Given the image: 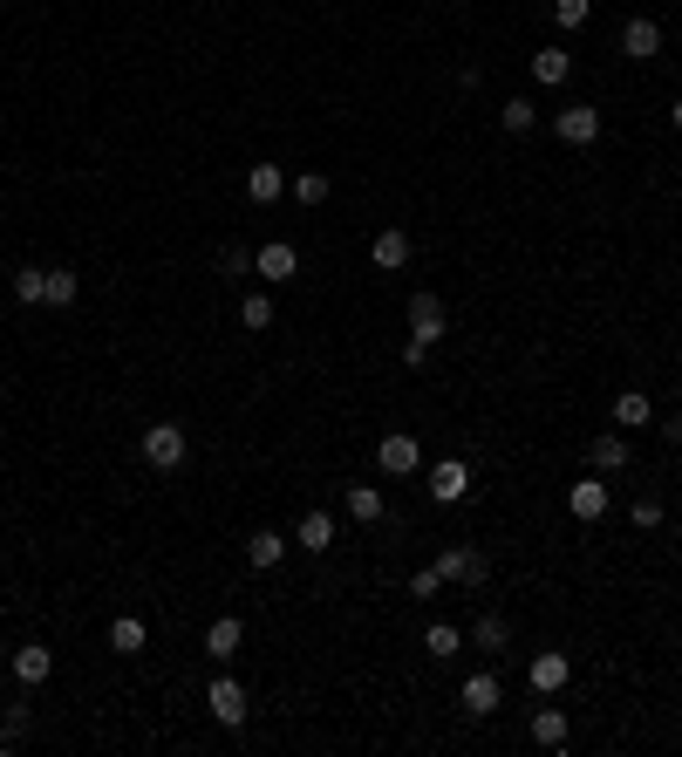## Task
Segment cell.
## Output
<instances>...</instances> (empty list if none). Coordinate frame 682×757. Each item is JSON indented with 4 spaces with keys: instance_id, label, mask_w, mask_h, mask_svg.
<instances>
[{
    "instance_id": "obj_1",
    "label": "cell",
    "mask_w": 682,
    "mask_h": 757,
    "mask_svg": "<svg viewBox=\"0 0 682 757\" xmlns=\"http://www.w3.org/2000/svg\"><path fill=\"white\" fill-rule=\"evenodd\" d=\"M185 430H178V423H151V430H144V457H151L157 471H178V464H185Z\"/></svg>"
},
{
    "instance_id": "obj_2",
    "label": "cell",
    "mask_w": 682,
    "mask_h": 757,
    "mask_svg": "<svg viewBox=\"0 0 682 757\" xmlns=\"http://www.w3.org/2000/svg\"><path fill=\"white\" fill-rule=\"evenodd\" d=\"M430 498H437V505H464V498H471V464H464V457L430 464Z\"/></svg>"
},
{
    "instance_id": "obj_3",
    "label": "cell",
    "mask_w": 682,
    "mask_h": 757,
    "mask_svg": "<svg viewBox=\"0 0 682 757\" xmlns=\"http://www.w3.org/2000/svg\"><path fill=\"white\" fill-rule=\"evenodd\" d=\"M437 573H444V580H457V587H485L492 560H485V553H471V546H444V553H437Z\"/></svg>"
},
{
    "instance_id": "obj_4",
    "label": "cell",
    "mask_w": 682,
    "mask_h": 757,
    "mask_svg": "<svg viewBox=\"0 0 682 757\" xmlns=\"http://www.w3.org/2000/svg\"><path fill=\"white\" fill-rule=\"evenodd\" d=\"M457 703H464V717H492L498 703H505V682H498L492 669H478V676H464V689H457Z\"/></svg>"
},
{
    "instance_id": "obj_5",
    "label": "cell",
    "mask_w": 682,
    "mask_h": 757,
    "mask_svg": "<svg viewBox=\"0 0 682 757\" xmlns=\"http://www.w3.org/2000/svg\"><path fill=\"white\" fill-rule=\"evenodd\" d=\"M253 273H260V280H273V287H287V280L301 273V253H294L287 239H273V246H260V253H253Z\"/></svg>"
},
{
    "instance_id": "obj_6",
    "label": "cell",
    "mask_w": 682,
    "mask_h": 757,
    "mask_svg": "<svg viewBox=\"0 0 682 757\" xmlns=\"http://www.w3.org/2000/svg\"><path fill=\"white\" fill-rule=\"evenodd\" d=\"M410 335L417 341H444L451 335V314H444L437 294H417V301H410Z\"/></svg>"
},
{
    "instance_id": "obj_7",
    "label": "cell",
    "mask_w": 682,
    "mask_h": 757,
    "mask_svg": "<svg viewBox=\"0 0 682 757\" xmlns=\"http://www.w3.org/2000/svg\"><path fill=\"white\" fill-rule=\"evenodd\" d=\"M553 130H560V144H594L601 137V110L594 103H573V110L553 116Z\"/></svg>"
},
{
    "instance_id": "obj_8",
    "label": "cell",
    "mask_w": 682,
    "mask_h": 757,
    "mask_svg": "<svg viewBox=\"0 0 682 757\" xmlns=\"http://www.w3.org/2000/svg\"><path fill=\"white\" fill-rule=\"evenodd\" d=\"M205 703H212V717L226 723V730H239V723H246V689H239L232 676L212 682V689H205Z\"/></svg>"
},
{
    "instance_id": "obj_9",
    "label": "cell",
    "mask_w": 682,
    "mask_h": 757,
    "mask_svg": "<svg viewBox=\"0 0 682 757\" xmlns=\"http://www.w3.org/2000/svg\"><path fill=\"white\" fill-rule=\"evenodd\" d=\"M376 464H382V471H389V478H410V471H417V464H423L417 437H382V444H376Z\"/></svg>"
},
{
    "instance_id": "obj_10",
    "label": "cell",
    "mask_w": 682,
    "mask_h": 757,
    "mask_svg": "<svg viewBox=\"0 0 682 757\" xmlns=\"http://www.w3.org/2000/svg\"><path fill=\"white\" fill-rule=\"evenodd\" d=\"M532 689H539V696H553V689H567V676H573V662L567 655H560V648H553V655H532Z\"/></svg>"
},
{
    "instance_id": "obj_11",
    "label": "cell",
    "mask_w": 682,
    "mask_h": 757,
    "mask_svg": "<svg viewBox=\"0 0 682 757\" xmlns=\"http://www.w3.org/2000/svg\"><path fill=\"white\" fill-rule=\"evenodd\" d=\"M621 55H628V62L662 55V28H655V21H628V28H621Z\"/></svg>"
},
{
    "instance_id": "obj_12",
    "label": "cell",
    "mask_w": 682,
    "mask_h": 757,
    "mask_svg": "<svg viewBox=\"0 0 682 757\" xmlns=\"http://www.w3.org/2000/svg\"><path fill=\"white\" fill-rule=\"evenodd\" d=\"M567 512L573 519H601L607 512V478H580V485L567 492Z\"/></svg>"
},
{
    "instance_id": "obj_13",
    "label": "cell",
    "mask_w": 682,
    "mask_h": 757,
    "mask_svg": "<svg viewBox=\"0 0 682 757\" xmlns=\"http://www.w3.org/2000/svg\"><path fill=\"white\" fill-rule=\"evenodd\" d=\"M294 546H301V553H328V546H335V519H328V512H307L301 526H294Z\"/></svg>"
},
{
    "instance_id": "obj_14",
    "label": "cell",
    "mask_w": 682,
    "mask_h": 757,
    "mask_svg": "<svg viewBox=\"0 0 682 757\" xmlns=\"http://www.w3.org/2000/svg\"><path fill=\"white\" fill-rule=\"evenodd\" d=\"M14 676H21V682H28V689H35V682H48V676H55V655H48V648H41V642L14 648Z\"/></svg>"
},
{
    "instance_id": "obj_15",
    "label": "cell",
    "mask_w": 682,
    "mask_h": 757,
    "mask_svg": "<svg viewBox=\"0 0 682 757\" xmlns=\"http://www.w3.org/2000/svg\"><path fill=\"white\" fill-rule=\"evenodd\" d=\"M280 191H287V171H280V164H253V171H246V198H253V205H273Z\"/></svg>"
},
{
    "instance_id": "obj_16",
    "label": "cell",
    "mask_w": 682,
    "mask_h": 757,
    "mask_svg": "<svg viewBox=\"0 0 682 757\" xmlns=\"http://www.w3.org/2000/svg\"><path fill=\"white\" fill-rule=\"evenodd\" d=\"M239 642H246L239 614H226V621H212V628H205V655H219V662H232V655H239Z\"/></svg>"
},
{
    "instance_id": "obj_17",
    "label": "cell",
    "mask_w": 682,
    "mask_h": 757,
    "mask_svg": "<svg viewBox=\"0 0 682 757\" xmlns=\"http://www.w3.org/2000/svg\"><path fill=\"white\" fill-rule=\"evenodd\" d=\"M246 560H253V567H280V560H287V532L260 526L253 539H246Z\"/></svg>"
},
{
    "instance_id": "obj_18",
    "label": "cell",
    "mask_w": 682,
    "mask_h": 757,
    "mask_svg": "<svg viewBox=\"0 0 682 757\" xmlns=\"http://www.w3.org/2000/svg\"><path fill=\"white\" fill-rule=\"evenodd\" d=\"M567 76H573V55H567V48H539V55H532V82L560 89Z\"/></svg>"
},
{
    "instance_id": "obj_19",
    "label": "cell",
    "mask_w": 682,
    "mask_h": 757,
    "mask_svg": "<svg viewBox=\"0 0 682 757\" xmlns=\"http://www.w3.org/2000/svg\"><path fill=\"white\" fill-rule=\"evenodd\" d=\"M369 260L382 266V273H396V266H410V239L389 226V232H376V246H369Z\"/></svg>"
},
{
    "instance_id": "obj_20",
    "label": "cell",
    "mask_w": 682,
    "mask_h": 757,
    "mask_svg": "<svg viewBox=\"0 0 682 757\" xmlns=\"http://www.w3.org/2000/svg\"><path fill=\"white\" fill-rule=\"evenodd\" d=\"M648 417H655V403H648L642 389H621V396H614V423H621V430H642Z\"/></svg>"
},
{
    "instance_id": "obj_21",
    "label": "cell",
    "mask_w": 682,
    "mask_h": 757,
    "mask_svg": "<svg viewBox=\"0 0 682 757\" xmlns=\"http://www.w3.org/2000/svg\"><path fill=\"white\" fill-rule=\"evenodd\" d=\"M144 642H151V628H144L137 614H116V621H110V648H116V655H137Z\"/></svg>"
},
{
    "instance_id": "obj_22",
    "label": "cell",
    "mask_w": 682,
    "mask_h": 757,
    "mask_svg": "<svg viewBox=\"0 0 682 757\" xmlns=\"http://www.w3.org/2000/svg\"><path fill=\"white\" fill-rule=\"evenodd\" d=\"M341 505H348V519H362V526H376V519H382V492H376V485H348Z\"/></svg>"
},
{
    "instance_id": "obj_23",
    "label": "cell",
    "mask_w": 682,
    "mask_h": 757,
    "mask_svg": "<svg viewBox=\"0 0 682 757\" xmlns=\"http://www.w3.org/2000/svg\"><path fill=\"white\" fill-rule=\"evenodd\" d=\"M532 744L560 751V744H567V710H532Z\"/></svg>"
},
{
    "instance_id": "obj_24",
    "label": "cell",
    "mask_w": 682,
    "mask_h": 757,
    "mask_svg": "<svg viewBox=\"0 0 682 757\" xmlns=\"http://www.w3.org/2000/svg\"><path fill=\"white\" fill-rule=\"evenodd\" d=\"M587 457H594V471L607 478V471H621V464H628V437H594V451H587Z\"/></svg>"
},
{
    "instance_id": "obj_25",
    "label": "cell",
    "mask_w": 682,
    "mask_h": 757,
    "mask_svg": "<svg viewBox=\"0 0 682 757\" xmlns=\"http://www.w3.org/2000/svg\"><path fill=\"white\" fill-rule=\"evenodd\" d=\"M41 287H48V266H21V273H14V301L35 307V301H41Z\"/></svg>"
},
{
    "instance_id": "obj_26",
    "label": "cell",
    "mask_w": 682,
    "mask_h": 757,
    "mask_svg": "<svg viewBox=\"0 0 682 757\" xmlns=\"http://www.w3.org/2000/svg\"><path fill=\"white\" fill-rule=\"evenodd\" d=\"M505 635H512L505 614H478V628H471V642H478V648H505Z\"/></svg>"
},
{
    "instance_id": "obj_27",
    "label": "cell",
    "mask_w": 682,
    "mask_h": 757,
    "mask_svg": "<svg viewBox=\"0 0 682 757\" xmlns=\"http://www.w3.org/2000/svg\"><path fill=\"white\" fill-rule=\"evenodd\" d=\"M423 648H430V655H444V662H451L457 648H464V635H457L451 621H437V628H430V635H423Z\"/></svg>"
},
{
    "instance_id": "obj_28",
    "label": "cell",
    "mask_w": 682,
    "mask_h": 757,
    "mask_svg": "<svg viewBox=\"0 0 682 757\" xmlns=\"http://www.w3.org/2000/svg\"><path fill=\"white\" fill-rule=\"evenodd\" d=\"M239 321H246V328H273V301H266V294H246V301H239Z\"/></svg>"
},
{
    "instance_id": "obj_29",
    "label": "cell",
    "mask_w": 682,
    "mask_h": 757,
    "mask_svg": "<svg viewBox=\"0 0 682 757\" xmlns=\"http://www.w3.org/2000/svg\"><path fill=\"white\" fill-rule=\"evenodd\" d=\"M41 301L69 307V301H76V273H48V287H41Z\"/></svg>"
},
{
    "instance_id": "obj_30",
    "label": "cell",
    "mask_w": 682,
    "mask_h": 757,
    "mask_svg": "<svg viewBox=\"0 0 682 757\" xmlns=\"http://www.w3.org/2000/svg\"><path fill=\"white\" fill-rule=\"evenodd\" d=\"M294 198H301V205H321V198H328V178H321V171H301V178H294Z\"/></svg>"
},
{
    "instance_id": "obj_31",
    "label": "cell",
    "mask_w": 682,
    "mask_h": 757,
    "mask_svg": "<svg viewBox=\"0 0 682 757\" xmlns=\"http://www.w3.org/2000/svg\"><path fill=\"white\" fill-rule=\"evenodd\" d=\"M21 737H28V710L14 703V710H7V723H0V751H14Z\"/></svg>"
},
{
    "instance_id": "obj_32",
    "label": "cell",
    "mask_w": 682,
    "mask_h": 757,
    "mask_svg": "<svg viewBox=\"0 0 682 757\" xmlns=\"http://www.w3.org/2000/svg\"><path fill=\"white\" fill-rule=\"evenodd\" d=\"M587 14H594V0H553V21H560V28H580Z\"/></svg>"
},
{
    "instance_id": "obj_33",
    "label": "cell",
    "mask_w": 682,
    "mask_h": 757,
    "mask_svg": "<svg viewBox=\"0 0 682 757\" xmlns=\"http://www.w3.org/2000/svg\"><path fill=\"white\" fill-rule=\"evenodd\" d=\"M532 116L539 110H532L526 96H512V103H505V130H532Z\"/></svg>"
},
{
    "instance_id": "obj_34",
    "label": "cell",
    "mask_w": 682,
    "mask_h": 757,
    "mask_svg": "<svg viewBox=\"0 0 682 757\" xmlns=\"http://www.w3.org/2000/svg\"><path fill=\"white\" fill-rule=\"evenodd\" d=\"M437 587H444V573H437V567H423V573H410V594H417V601H430V594H437Z\"/></svg>"
},
{
    "instance_id": "obj_35",
    "label": "cell",
    "mask_w": 682,
    "mask_h": 757,
    "mask_svg": "<svg viewBox=\"0 0 682 757\" xmlns=\"http://www.w3.org/2000/svg\"><path fill=\"white\" fill-rule=\"evenodd\" d=\"M628 519H635V526H662V505H655V498H635V512H628Z\"/></svg>"
},
{
    "instance_id": "obj_36",
    "label": "cell",
    "mask_w": 682,
    "mask_h": 757,
    "mask_svg": "<svg viewBox=\"0 0 682 757\" xmlns=\"http://www.w3.org/2000/svg\"><path fill=\"white\" fill-rule=\"evenodd\" d=\"M219 266H226V273H253V253H246V246H226Z\"/></svg>"
},
{
    "instance_id": "obj_37",
    "label": "cell",
    "mask_w": 682,
    "mask_h": 757,
    "mask_svg": "<svg viewBox=\"0 0 682 757\" xmlns=\"http://www.w3.org/2000/svg\"><path fill=\"white\" fill-rule=\"evenodd\" d=\"M423 362H430V341L410 335V341H403V369H423Z\"/></svg>"
},
{
    "instance_id": "obj_38",
    "label": "cell",
    "mask_w": 682,
    "mask_h": 757,
    "mask_svg": "<svg viewBox=\"0 0 682 757\" xmlns=\"http://www.w3.org/2000/svg\"><path fill=\"white\" fill-rule=\"evenodd\" d=\"M676 130H682V96H676Z\"/></svg>"
}]
</instances>
